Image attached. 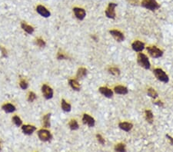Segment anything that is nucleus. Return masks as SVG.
I'll return each mask as SVG.
<instances>
[{
    "instance_id": "obj_19",
    "label": "nucleus",
    "mask_w": 173,
    "mask_h": 152,
    "mask_svg": "<svg viewBox=\"0 0 173 152\" xmlns=\"http://www.w3.org/2000/svg\"><path fill=\"white\" fill-rule=\"evenodd\" d=\"M145 117H146V120L149 124L153 123L154 120V115L153 113L151 110H146L145 111Z\"/></svg>"
},
{
    "instance_id": "obj_11",
    "label": "nucleus",
    "mask_w": 173,
    "mask_h": 152,
    "mask_svg": "<svg viewBox=\"0 0 173 152\" xmlns=\"http://www.w3.org/2000/svg\"><path fill=\"white\" fill-rule=\"evenodd\" d=\"M145 47H146V45H145L144 42H141L139 40L135 41L132 44V48L136 52H141V51H142L144 50Z\"/></svg>"
},
{
    "instance_id": "obj_7",
    "label": "nucleus",
    "mask_w": 173,
    "mask_h": 152,
    "mask_svg": "<svg viewBox=\"0 0 173 152\" xmlns=\"http://www.w3.org/2000/svg\"><path fill=\"white\" fill-rule=\"evenodd\" d=\"M109 33L113 37V39L117 41L118 42H122L125 40V35L120 31L116 30V29H112L109 31Z\"/></svg>"
},
{
    "instance_id": "obj_35",
    "label": "nucleus",
    "mask_w": 173,
    "mask_h": 152,
    "mask_svg": "<svg viewBox=\"0 0 173 152\" xmlns=\"http://www.w3.org/2000/svg\"><path fill=\"white\" fill-rule=\"evenodd\" d=\"M0 49L2 50V55H3V56H4V57H6V50L4 48H2V46H0Z\"/></svg>"
},
{
    "instance_id": "obj_14",
    "label": "nucleus",
    "mask_w": 173,
    "mask_h": 152,
    "mask_svg": "<svg viewBox=\"0 0 173 152\" xmlns=\"http://www.w3.org/2000/svg\"><path fill=\"white\" fill-rule=\"evenodd\" d=\"M119 127L121 130L124 131H126V132H129V131H131L133 128V125L130 122H120L119 124Z\"/></svg>"
},
{
    "instance_id": "obj_21",
    "label": "nucleus",
    "mask_w": 173,
    "mask_h": 152,
    "mask_svg": "<svg viewBox=\"0 0 173 152\" xmlns=\"http://www.w3.org/2000/svg\"><path fill=\"white\" fill-rule=\"evenodd\" d=\"M61 107H62V110L65 112H70L71 109H72V106H71V105L69 104L65 99H62V101H61Z\"/></svg>"
},
{
    "instance_id": "obj_8",
    "label": "nucleus",
    "mask_w": 173,
    "mask_h": 152,
    "mask_svg": "<svg viewBox=\"0 0 173 152\" xmlns=\"http://www.w3.org/2000/svg\"><path fill=\"white\" fill-rule=\"evenodd\" d=\"M42 92L46 99H51L53 97V90L51 87L44 84L42 86Z\"/></svg>"
},
{
    "instance_id": "obj_20",
    "label": "nucleus",
    "mask_w": 173,
    "mask_h": 152,
    "mask_svg": "<svg viewBox=\"0 0 173 152\" xmlns=\"http://www.w3.org/2000/svg\"><path fill=\"white\" fill-rule=\"evenodd\" d=\"M2 110L6 113H12L15 111V107L12 104H6L2 106Z\"/></svg>"
},
{
    "instance_id": "obj_31",
    "label": "nucleus",
    "mask_w": 173,
    "mask_h": 152,
    "mask_svg": "<svg viewBox=\"0 0 173 152\" xmlns=\"http://www.w3.org/2000/svg\"><path fill=\"white\" fill-rule=\"evenodd\" d=\"M36 94H35L34 92H29V96H28V101H29V102H32V101H34L35 100H36Z\"/></svg>"
},
{
    "instance_id": "obj_37",
    "label": "nucleus",
    "mask_w": 173,
    "mask_h": 152,
    "mask_svg": "<svg viewBox=\"0 0 173 152\" xmlns=\"http://www.w3.org/2000/svg\"><path fill=\"white\" fill-rule=\"evenodd\" d=\"M0 150H1V147H0Z\"/></svg>"
},
{
    "instance_id": "obj_33",
    "label": "nucleus",
    "mask_w": 173,
    "mask_h": 152,
    "mask_svg": "<svg viewBox=\"0 0 173 152\" xmlns=\"http://www.w3.org/2000/svg\"><path fill=\"white\" fill-rule=\"evenodd\" d=\"M57 59H59V60H62V59H67V56L65 55L64 54V53L59 52V53H58Z\"/></svg>"
},
{
    "instance_id": "obj_9",
    "label": "nucleus",
    "mask_w": 173,
    "mask_h": 152,
    "mask_svg": "<svg viewBox=\"0 0 173 152\" xmlns=\"http://www.w3.org/2000/svg\"><path fill=\"white\" fill-rule=\"evenodd\" d=\"M82 122L84 125H88L89 128H93L95 125V121L94 117L88 114H84L82 117Z\"/></svg>"
},
{
    "instance_id": "obj_32",
    "label": "nucleus",
    "mask_w": 173,
    "mask_h": 152,
    "mask_svg": "<svg viewBox=\"0 0 173 152\" xmlns=\"http://www.w3.org/2000/svg\"><path fill=\"white\" fill-rule=\"evenodd\" d=\"M19 85L22 89H24L25 90V89L27 88L29 84H28V82L26 81H25V80H21V81H20L19 83Z\"/></svg>"
},
{
    "instance_id": "obj_15",
    "label": "nucleus",
    "mask_w": 173,
    "mask_h": 152,
    "mask_svg": "<svg viewBox=\"0 0 173 152\" xmlns=\"http://www.w3.org/2000/svg\"><path fill=\"white\" fill-rule=\"evenodd\" d=\"M115 93L117 94V95H127L129 92L128 88H127L125 86L123 85H117L114 88Z\"/></svg>"
},
{
    "instance_id": "obj_13",
    "label": "nucleus",
    "mask_w": 173,
    "mask_h": 152,
    "mask_svg": "<svg viewBox=\"0 0 173 152\" xmlns=\"http://www.w3.org/2000/svg\"><path fill=\"white\" fill-rule=\"evenodd\" d=\"M99 92L102 95L108 98H112L113 96L112 90H111V89L107 87H100L99 88Z\"/></svg>"
},
{
    "instance_id": "obj_26",
    "label": "nucleus",
    "mask_w": 173,
    "mask_h": 152,
    "mask_svg": "<svg viewBox=\"0 0 173 152\" xmlns=\"http://www.w3.org/2000/svg\"><path fill=\"white\" fill-rule=\"evenodd\" d=\"M69 126L70 128V129L72 130V131H75V130L78 129V124L75 119H72L69 121Z\"/></svg>"
},
{
    "instance_id": "obj_10",
    "label": "nucleus",
    "mask_w": 173,
    "mask_h": 152,
    "mask_svg": "<svg viewBox=\"0 0 173 152\" xmlns=\"http://www.w3.org/2000/svg\"><path fill=\"white\" fill-rule=\"evenodd\" d=\"M73 12L75 17L79 20H83L86 16V10L84 9H82V8L75 7L73 9Z\"/></svg>"
},
{
    "instance_id": "obj_28",
    "label": "nucleus",
    "mask_w": 173,
    "mask_h": 152,
    "mask_svg": "<svg viewBox=\"0 0 173 152\" xmlns=\"http://www.w3.org/2000/svg\"><path fill=\"white\" fill-rule=\"evenodd\" d=\"M12 121L14 122V124H15L17 127L21 126L22 123H23V121L21 120V118H20L19 116H14V117H12Z\"/></svg>"
},
{
    "instance_id": "obj_18",
    "label": "nucleus",
    "mask_w": 173,
    "mask_h": 152,
    "mask_svg": "<svg viewBox=\"0 0 173 152\" xmlns=\"http://www.w3.org/2000/svg\"><path fill=\"white\" fill-rule=\"evenodd\" d=\"M86 76H87V69H86V68L82 67V68H78L76 74L77 79H82V78H85Z\"/></svg>"
},
{
    "instance_id": "obj_22",
    "label": "nucleus",
    "mask_w": 173,
    "mask_h": 152,
    "mask_svg": "<svg viewBox=\"0 0 173 152\" xmlns=\"http://www.w3.org/2000/svg\"><path fill=\"white\" fill-rule=\"evenodd\" d=\"M50 117H51V114H47L42 118V125H43L45 128H50Z\"/></svg>"
},
{
    "instance_id": "obj_12",
    "label": "nucleus",
    "mask_w": 173,
    "mask_h": 152,
    "mask_svg": "<svg viewBox=\"0 0 173 152\" xmlns=\"http://www.w3.org/2000/svg\"><path fill=\"white\" fill-rule=\"evenodd\" d=\"M36 11H37V12L39 15H41L42 17H44V18H48V17H49L50 15H51V13H50L49 11L45 6H41V5L37 6Z\"/></svg>"
},
{
    "instance_id": "obj_30",
    "label": "nucleus",
    "mask_w": 173,
    "mask_h": 152,
    "mask_svg": "<svg viewBox=\"0 0 173 152\" xmlns=\"http://www.w3.org/2000/svg\"><path fill=\"white\" fill-rule=\"evenodd\" d=\"M96 138H97V140H98L99 143L101 144L102 145H104L105 144V138H104L100 134H96Z\"/></svg>"
},
{
    "instance_id": "obj_17",
    "label": "nucleus",
    "mask_w": 173,
    "mask_h": 152,
    "mask_svg": "<svg viewBox=\"0 0 173 152\" xmlns=\"http://www.w3.org/2000/svg\"><path fill=\"white\" fill-rule=\"evenodd\" d=\"M69 85L71 86V88L73 89V90L76 91V92L80 91L81 86H80L79 83H78V79H70L69 81Z\"/></svg>"
},
{
    "instance_id": "obj_6",
    "label": "nucleus",
    "mask_w": 173,
    "mask_h": 152,
    "mask_svg": "<svg viewBox=\"0 0 173 152\" xmlns=\"http://www.w3.org/2000/svg\"><path fill=\"white\" fill-rule=\"evenodd\" d=\"M38 136H39V139L42 142H49L52 139L53 136H52L51 133L45 129H41L38 131Z\"/></svg>"
},
{
    "instance_id": "obj_4",
    "label": "nucleus",
    "mask_w": 173,
    "mask_h": 152,
    "mask_svg": "<svg viewBox=\"0 0 173 152\" xmlns=\"http://www.w3.org/2000/svg\"><path fill=\"white\" fill-rule=\"evenodd\" d=\"M147 52L149 53V55L153 59H158L163 55V51L160 48H158L157 46L152 45V46H148L146 48Z\"/></svg>"
},
{
    "instance_id": "obj_34",
    "label": "nucleus",
    "mask_w": 173,
    "mask_h": 152,
    "mask_svg": "<svg viewBox=\"0 0 173 152\" xmlns=\"http://www.w3.org/2000/svg\"><path fill=\"white\" fill-rule=\"evenodd\" d=\"M153 103L155 105H158V107H160V108L164 107V104H163L162 101H156V102H153Z\"/></svg>"
},
{
    "instance_id": "obj_24",
    "label": "nucleus",
    "mask_w": 173,
    "mask_h": 152,
    "mask_svg": "<svg viewBox=\"0 0 173 152\" xmlns=\"http://www.w3.org/2000/svg\"><path fill=\"white\" fill-rule=\"evenodd\" d=\"M147 95H149L150 98H153V99H155V98H158V96L156 91H155L154 88H149L147 89Z\"/></svg>"
},
{
    "instance_id": "obj_2",
    "label": "nucleus",
    "mask_w": 173,
    "mask_h": 152,
    "mask_svg": "<svg viewBox=\"0 0 173 152\" xmlns=\"http://www.w3.org/2000/svg\"><path fill=\"white\" fill-rule=\"evenodd\" d=\"M141 5L142 7L152 11V12L157 10L160 8V5L157 2L156 0H141Z\"/></svg>"
},
{
    "instance_id": "obj_5",
    "label": "nucleus",
    "mask_w": 173,
    "mask_h": 152,
    "mask_svg": "<svg viewBox=\"0 0 173 152\" xmlns=\"http://www.w3.org/2000/svg\"><path fill=\"white\" fill-rule=\"evenodd\" d=\"M118 5L116 3L114 2H110L108 3V6L107 7L106 10H105V15L107 18H111V19H115L116 16V7H117Z\"/></svg>"
},
{
    "instance_id": "obj_23",
    "label": "nucleus",
    "mask_w": 173,
    "mask_h": 152,
    "mask_svg": "<svg viewBox=\"0 0 173 152\" xmlns=\"http://www.w3.org/2000/svg\"><path fill=\"white\" fill-rule=\"evenodd\" d=\"M22 29L25 31V32H27L28 34H32L34 32V29L32 26H29V25L26 24V23H22L21 24Z\"/></svg>"
},
{
    "instance_id": "obj_25",
    "label": "nucleus",
    "mask_w": 173,
    "mask_h": 152,
    "mask_svg": "<svg viewBox=\"0 0 173 152\" xmlns=\"http://www.w3.org/2000/svg\"><path fill=\"white\" fill-rule=\"evenodd\" d=\"M108 72L109 74L112 75V76H119L121 73L119 68H116V67H110V68L108 69Z\"/></svg>"
},
{
    "instance_id": "obj_16",
    "label": "nucleus",
    "mask_w": 173,
    "mask_h": 152,
    "mask_svg": "<svg viewBox=\"0 0 173 152\" xmlns=\"http://www.w3.org/2000/svg\"><path fill=\"white\" fill-rule=\"evenodd\" d=\"M22 129H23V131L24 134H28V135H30V134H32V133L34 132L36 130V128L33 125H23V127H22Z\"/></svg>"
},
{
    "instance_id": "obj_3",
    "label": "nucleus",
    "mask_w": 173,
    "mask_h": 152,
    "mask_svg": "<svg viewBox=\"0 0 173 152\" xmlns=\"http://www.w3.org/2000/svg\"><path fill=\"white\" fill-rule=\"evenodd\" d=\"M153 74L155 76V78L159 81H162L163 83H168L169 81V76L163 71L162 68H157L153 70Z\"/></svg>"
},
{
    "instance_id": "obj_1",
    "label": "nucleus",
    "mask_w": 173,
    "mask_h": 152,
    "mask_svg": "<svg viewBox=\"0 0 173 152\" xmlns=\"http://www.w3.org/2000/svg\"><path fill=\"white\" fill-rule=\"evenodd\" d=\"M137 62L139 66L142 67L145 69L148 70L151 68V63L149 62V58L144 53H138L137 57Z\"/></svg>"
},
{
    "instance_id": "obj_27",
    "label": "nucleus",
    "mask_w": 173,
    "mask_h": 152,
    "mask_svg": "<svg viewBox=\"0 0 173 152\" xmlns=\"http://www.w3.org/2000/svg\"><path fill=\"white\" fill-rule=\"evenodd\" d=\"M114 150L116 151H126V148H125V145L123 143H119L116 145Z\"/></svg>"
},
{
    "instance_id": "obj_36",
    "label": "nucleus",
    "mask_w": 173,
    "mask_h": 152,
    "mask_svg": "<svg viewBox=\"0 0 173 152\" xmlns=\"http://www.w3.org/2000/svg\"><path fill=\"white\" fill-rule=\"evenodd\" d=\"M166 137H167L168 138H169V142H170L171 145H173V138L171 137V136H169V134H166Z\"/></svg>"
},
{
    "instance_id": "obj_29",
    "label": "nucleus",
    "mask_w": 173,
    "mask_h": 152,
    "mask_svg": "<svg viewBox=\"0 0 173 152\" xmlns=\"http://www.w3.org/2000/svg\"><path fill=\"white\" fill-rule=\"evenodd\" d=\"M36 44L40 48H44L45 46V42L42 39H37L36 40Z\"/></svg>"
}]
</instances>
